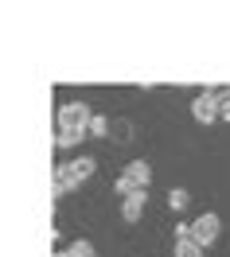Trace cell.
<instances>
[{
    "label": "cell",
    "instance_id": "1",
    "mask_svg": "<svg viewBox=\"0 0 230 257\" xmlns=\"http://www.w3.org/2000/svg\"><path fill=\"white\" fill-rule=\"evenodd\" d=\"M59 128H70V133H90V121H94V109L86 101H63L59 113H55Z\"/></svg>",
    "mask_w": 230,
    "mask_h": 257
},
{
    "label": "cell",
    "instance_id": "2",
    "mask_svg": "<svg viewBox=\"0 0 230 257\" xmlns=\"http://www.w3.org/2000/svg\"><path fill=\"white\" fill-rule=\"evenodd\" d=\"M191 117H195L199 125L222 121V97H218V90H203V94H195V101H191Z\"/></svg>",
    "mask_w": 230,
    "mask_h": 257
},
{
    "label": "cell",
    "instance_id": "10",
    "mask_svg": "<svg viewBox=\"0 0 230 257\" xmlns=\"http://www.w3.org/2000/svg\"><path fill=\"white\" fill-rule=\"evenodd\" d=\"M176 257H207V249H203L199 241L183 238V241H176Z\"/></svg>",
    "mask_w": 230,
    "mask_h": 257
},
{
    "label": "cell",
    "instance_id": "3",
    "mask_svg": "<svg viewBox=\"0 0 230 257\" xmlns=\"http://www.w3.org/2000/svg\"><path fill=\"white\" fill-rule=\"evenodd\" d=\"M218 234H222V218L211 214V210H207V214H199L195 222H191V241H199L203 249H211L214 241H218Z\"/></svg>",
    "mask_w": 230,
    "mask_h": 257
},
{
    "label": "cell",
    "instance_id": "11",
    "mask_svg": "<svg viewBox=\"0 0 230 257\" xmlns=\"http://www.w3.org/2000/svg\"><path fill=\"white\" fill-rule=\"evenodd\" d=\"M90 137H98V141L109 137V117H105V113H94V121H90Z\"/></svg>",
    "mask_w": 230,
    "mask_h": 257
},
{
    "label": "cell",
    "instance_id": "9",
    "mask_svg": "<svg viewBox=\"0 0 230 257\" xmlns=\"http://www.w3.org/2000/svg\"><path fill=\"white\" fill-rule=\"evenodd\" d=\"M168 207H172V214H183V210L191 207V191L187 187H172L168 191Z\"/></svg>",
    "mask_w": 230,
    "mask_h": 257
},
{
    "label": "cell",
    "instance_id": "14",
    "mask_svg": "<svg viewBox=\"0 0 230 257\" xmlns=\"http://www.w3.org/2000/svg\"><path fill=\"white\" fill-rule=\"evenodd\" d=\"M183 238H191V222H180V226H176V241H183Z\"/></svg>",
    "mask_w": 230,
    "mask_h": 257
},
{
    "label": "cell",
    "instance_id": "4",
    "mask_svg": "<svg viewBox=\"0 0 230 257\" xmlns=\"http://www.w3.org/2000/svg\"><path fill=\"white\" fill-rule=\"evenodd\" d=\"M74 187H82V183L74 179V168H70V160H59V164H55V176H51V195H55V199H66Z\"/></svg>",
    "mask_w": 230,
    "mask_h": 257
},
{
    "label": "cell",
    "instance_id": "13",
    "mask_svg": "<svg viewBox=\"0 0 230 257\" xmlns=\"http://www.w3.org/2000/svg\"><path fill=\"white\" fill-rule=\"evenodd\" d=\"M113 133H117V141H129V137H133V125H125V121H117V125H113Z\"/></svg>",
    "mask_w": 230,
    "mask_h": 257
},
{
    "label": "cell",
    "instance_id": "6",
    "mask_svg": "<svg viewBox=\"0 0 230 257\" xmlns=\"http://www.w3.org/2000/svg\"><path fill=\"white\" fill-rule=\"evenodd\" d=\"M145 207H148V191H133L129 199H121V218L125 222H141Z\"/></svg>",
    "mask_w": 230,
    "mask_h": 257
},
{
    "label": "cell",
    "instance_id": "12",
    "mask_svg": "<svg viewBox=\"0 0 230 257\" xmlns=\"http://www.w3.org/2000/svg\"><path fill=\"white\" fill-rule=\"evenodd\" d=\"M70 257H98V253H94V245L86 238H78V241H70Z\"/></svg>",
    "mask_w": 230,
    "mask_h": 257
},
{
    "label": "cell",
    "instance_id": "7",
    "mask_svg": "<svg viewBox=\"0 0 230 257\" xmlns=\"http://www.w3.org/2000/svg\"><path fill=\"white\" fill-rule=\"evenodd\" d=\"M86 137H90V133H70V128H59V137H55V148H59V152H74V148L82 145Z\"/></svg>",
    "mask_w": 230,
    "mask_h": 257
},
{
    "label": "cell",
    "instance_id": "8",
    "mask_svg": "<svg viewBox=\"0 0 230 257\" xmlns=\"http://www.w3.org/2000/svg\"><path fill=\"white\" fill-rule=\"evenodd\" d=\"M70 168H74V179H78V183H86V179L98 172V160H94V156H74V160H70Z\"/></svg>",
    "mask_w": 230,
    "mask_h": 257
},
{
    "label": "cell",
    "instance_id": "15",
    "mask_svg": "<svg viewBox=\"0 0 230 257\" xmlns=\"http://www.w3.org/2000/svg\"><path fill=\"white\" fill-rule=\"evenodd\" d=\"M55 257H70V249H59V253H55Z\"/></svg>",
    "mask_w": 230,
    "mask_h": 257
},
{
    "label": "cell",
    "instance_id": "5",
    "mask_svg": "<svg viewBox=\"0 0 230 257\" xmlns=\"http://www.w3.org/2000/svg\"><path fill=\"white\" fill-rule=\"evenodd\" d=\"M121 176L129 179L137 191H148V183H152V164L148 160H129L125 168H121Z\"/></svg>",
    "mask_w": 230,
    "mask_h": 257
}]
</instances>
